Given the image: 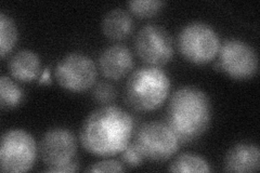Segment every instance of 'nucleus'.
<instances>
[{"label":"nucleus","instance_id":"f257e3e1","mask_svg":"<svg viewBox=\"0 0 260 173\" xmlns=\"http://www.w3.org/2000/svg\"><path fill=\"white\" fill-rule=\"evenodd\" d=\"M135 121L130 115L114 105L94 110L80 130V143L85 150L101 157H111L124 151L132 142Z\"/></svg>","mask_w":260,"mask_h":173},{"label":"nucleus","instance_id":"f03ea898","mask_svg":"<svg viewBox=\"0 0 260 173\" xmlns=\"http://www.w3.org/2000/svg\"><path fill=\"white\" fill-rule=\"evenodd\" d=\"M213 109L209 96L197 87L177 89L170 96L166 120L180 142H191L208 129Z\"/></svg>","mask_w":260,"mask_h":173},{"label":"nucleus","instance_id":"7ed1b4c3","mask_svg":"<svg viewBox=\"0 0 260 173\" xmlns=\"http://www.w3.org/2000/svg\"><path fill=\"white\" fill-rule=\"evenodd\" d=\"M170 91V80L165 72L156 66H143L134 71L125 86V101L138 112L158 109Z\"/></svg>","mask_w":260,"mask_h":173},{"label":"nucleus","instance_id":"20e7f679","mask_svg":"<svg viewBox=\"0 0 260 173\" xmlns=\"http://www.w3.org/2000/svg\"><path fill=\"white\" fill-rule=\"evenodd\" d=\"M220 48L216 30L204 22H191L178 35V49L186 61L206 64L215 59Z\"/></svg>","mask_w":260,"mask_h":173},{"label":"nucleus","instance_id":"39448f33","mask_svg":"<svg viewBox=\"0 0 260 173\" xmlns=\"http://www.w3.org/2000/svg\"><path fill=\"white\" fill-rule=\"evenodd\" d=\"M134 143L143 157L152 161H165L178 152L180 141L165 122L150 121L137 130Z\"/></svg>","mask_w":260,"mask_h":173},{"label":"nucleus","instance_id":"423d86ee","mask_svg":"<svg viewBox=\"0 0 260 173\" xmlns=\"http://www.w3.org/2000/svg\"><path fill=\"white\" fill-rule=\"evenodd\" d=\"M35 139L23 129H11L3 134L0 166L3 172H25L34 166L37 157Z\"/></svg>","mask_w":260,"mask_h":173},{"label":"nucleus","instance_id":"0eeeda50","mask_svg":"<svg viewBox=\"0 0 260 173\" xmlns=\"http://www.w3.org/2000/svg\"><path fill=\"white\" fill-rule=\"evenodd\" d=\"M135 50L151 66L166 65L174 56V40L167 29L156 24H146L135 37Z\"/></svg>","mask_w":260,"mask_h":173},{"label":"nucleus","instance_id":"6e6552de","mask_svg":"<svg viewBox=\"0 0 260 173\" xmlns=\"http://www.w3.org/2000/svg\"><path fill=\"white\" fill-rule=\"evenodd\" d=\"M54 76L58 84L71 92H83L93 87L98 71L91 57L80 52L65 55L56 64Z\"/></svg>","mask_w":260,"mask_h":173},{"label":"nucleus","instance_id":"1a4fd4ad","mask_svg":"<svg viewBox=\"0 0 260 173\" xmlns=\"http://www.w3.org/2000/svg\"><path fill=\"white\" fill-rule=\"evenodd\" d=\"M218 54L221 71L233 79H250L258 71L257 52L241 39L224 40L220 44Z\"/></svg>","mask_w":260,"mask_h":173},{"label":"nucleus","instance_id":"9d476101","mask_svg":"<svg viewBox=\"0 0 260 173\" xmlns=\"http://www.w3.org/2000/svg\"><path fill=\"white\" fill-rule=\"evenodd\" d=\"M76 152V137L67 128H52L48 130L40 140V157L49 167L60 166L73 161Z\"/></svg>","mask_w":260,"mask_h":173},{"label":"nucleus","instance_id":"9b49d317","mask_svg":"<svg viewBox=\"0 0 260 173\" xmlns=\"http://www.w3.org/2000/svg\"><path fill=\"white\" fill-rule=\"evenodd\" d=\"M135 65L133 52L124 45H112L105 48L99 56V68L103 75L119 80L133 71Z\"/></svg>","mask_w":260,"mask_h":173},{"label":"nucleus","instance_id":"f8f14e48","mask_svg":"<svg viewBox=\"0 0 260 173\" xmlns=\"http://www.w3.org/2000/svg\"><path fill=\"white\" fill-rule=\"evenodd\" d=\"M224 170L228 172H256L260 167V151L256 144L239 143L225 154Z\"/></svg>","mask_w":260,"mask_h":173},{"label":"nucleus","instance_id":"ddd939ff","mask_svg":"<svg viewBox=\"0 0 260 173\" xmlns=\"http://www.w3.org/2000/svg\"><path fill=\"white\" fill-rule=\"evenodd\" d=\"M101 27L105 37L111 40H124L133 34L135 23L127 11L115 8L103 16Z\"/></svg>","mask_w":260,"mask_h":173},{"label":"nucleus","instance_id":"4468645a","mask_svg":"<svg viewBox=\"0 0 260 173\" xmlns=\"http://www.w3.org/2000/svg\"><path fill=\"white\" fill-rule=\"evenodd\" d=\"M11 76L23 82L31 81L38 77L40 72L39 56L28 49L14 53L8 64Z\"/></svg>","mask_w":260,"mask_h":173},{"label":"nucleus","instance_id":"2eb2a0df","mask_svg":"<svg viewBox=\"0 0 260 173\" xmlns=\"http://www.w3.org/2000/svg\"><path fill=\"white\" fill-rule=\"evenodd\" d=\"M172 172H210V164L201 156L192 153L179 155L168 168Z\"/></svg>","mask_w":260,"mask_h":173},{"label":"nucleus","instance_id":"dca6fc26","mask_svg":"<svg viewBox=\"0 0 260 173\" xmlns=\"http://www.w3.org/2000/svg\"><path fill=\"white\" fill-rule=\"evenodd\" d=\"M24 100L23 90L8 76L0 78V106L3 109H14Z\"/></svg>","mask_w":260,"mask_h":173},{"label":"nucleus","instance_id":"f3484780","mask_svg":"<svg viewBox=\"0 0 260 173\" xmlns=\"http://www.w3.org/2000/svg\"><path fill=\"white\" fill-rule=\"evenodd\" d=\"M19 38L18 28L9 15L0 13V54L5 57L9 53Z\"/></svg>","mask_w":260,"mask_h":173},{"label":"nucleus","instance_id":"a211bd4d","mask_svg":"<svg viewBox=\"0 0 260 173\" xmlns=\"http://www.w3.org/2000/svg\"><path fill=\"white\" fill-rule=\"evenodd\" d=\"M127 5L134 14L144 19L158 13L165 3L160 0H135L129 2Z\"/></svg>","mask_w":260,"mask_h":173},{"label":"nucleus","instance_id":"6ab92c4d","mask_svg":"<svg viewBox=\"0 0 260 173\" xmlns=\"http://www.w3.org/2000/svg\"><path fill=\"white\" fill-rule=\"evenodd\" d=\"M117 92L109 82L101 81L96 84L92 89V97L93 100L100 104H110L116 98Z\"/></svg>","mask_w":260,"mask_h":173},{"label":"nucleus","instance_id":"aec40b11","mask_svg":"<svg viewBox=\"0 0 260 173\" xmlns=\"http://www.w3.org/2000/svg\"><path fill=\"white\" fill-rule=\"evenodd\" d=\"M121 159H123V161L127 166L132 168H137L141 166L144 157L139 151V148L136 146V144L134 142H130L124 148V151L121 152Z\"/></svg>","mask_w":260,"mask_h":173},{"label":"nucleus","instance_id":"412c9836","mask_svg":"<svg viewBox=\"0 0 260 173\" xmlns=\"http://www.w3.org/2000/svg\"><path fill=\"white\" fill-rule=\"evenodd\" d=\"M87 172H124L126 168L124 164L115 159H105L93 163L90 168L86 170Z\"/></svg>","mask_w":260,"mask_h":173},{"label":"nucleus","instance_id":"4be33fe9","mask_svg":"<svg viewBox=\"0 0 260 173\" xmlns=\"http://www.w3.org/2000/svg\"><path fill=\"white\" fill-rule=\"evenodd\" d=\"M79 169V163L76 160H73L69 163L60 164V166H53L49 167L46 171L47 172H74Z\"/></svg>","mask_w":260,"mask_h":173},{"label":"nucleus","instance_id":"5701e85b","mask_svg":"<svg viewBox=\"0 0 260 173\" xmlns=\"http://www.w3.org/2000/svg\"><path fill=\"white\" fill-rule=\"evenodd\" d=\"M46 81H50V75H49V71L46 70L45 73L43 74L42 78H40V82H46Z\"/></svg>","mask_w":260,"mask_h":173}]
</instances>
